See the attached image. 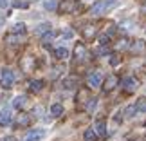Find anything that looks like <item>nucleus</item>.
I'll return each instance as SVG.
<instances>
[{
	"label": "nucleus",
	"instance_id": "1",
	"mask_svg": "<svg viewBox=\"0 0 146 141\" xmlns=\"http://www.w3.org/2000/svg\"><path fill=\"white\" fill-rule=\"evenodd\" d=\"M115 5H117V0H98V2L92 4L90 15H94V16H101V15H105L106 11H110L112 7H115Z\"/></svg>",
	"mask_w": 146,
	"mask_h": 141
},
{
	"label": "nucleus",
	"instance_id": "2",
	"mask_svg": "<svg viewBox=\"0 0 146 141\" xmlns=\"http://www.w3.org/2000/svg\"><path fill=\"white\" fill-rule=\"evenodd\" d=\"M15 85V74L11 69H2L0 72V87L2 89H11Z\"/></svg>",
	"mask_w": 146,
	"mask_h": 141
},
{
	"label": "nucleus",
	"instance_id": "3",
	"mask_svg": "<svg viewBox=\"0 0 146 141\" xmlns=\"http://www.w3.org/2000/svg\"><path fill=\"white\" fill-rule=\"evenodd\" d=\"M78 9V0H61L58 4V11L61 15H67V13H74Z\"/></svg>",
	"mask_w": 146,
	"mask_h": 141
},
{
	"label": "nucleus",
	"instance_id": "4",
	"mask_svg": "<svg viewBox=\"0 0 146 141\" xmlns=\"http://www.w3.org/2000/svg\"><path fill=\"white\" fill-rule=\"evenodd\" d=\"M103 74H101V72H90V74H88V80H87V83H88V87L90 89H99L101 85H103Z\"/></svg>",
	"mask_w": 146,
	"mask_h": 141
},
{
	"label": "nucleus",
	"instance_id": "5",
	"mask_svg": "<svg viewBox=\"0 0 146 141\" xmlns=\"http://www.w3.org/2000/svg\"><path fill=\"white\" fill-rule=\"evenodd\" d=\"M121 85H123V89H125L126 92H133V91L139 87V82H137L133 76H126V78H123Z\"/></svg>",
	"mask_w": 146,
	"mask_h": 141
},
{
	"label": "nucleus",
	"instance_id": "6",
	"mask_svg": "<svg viewBox=\"0 0 146 141\" xmlns=\"http://www.w3.org/2000/svg\"><path fill=\"white\" fill-rule=\"evenodd\" d=\"M87 56H88L87 47L83 45L81 42H80V43H76V47H74V60L81 63V61H85V60H87Z\"/></svg>",
	"mask_w": 146,
	"mask_h": 141
},
{
	"label": "nucleus",
	"instance_id": "7",
	"mask_svg": "<svg viewBox=\"0 0 146 141\" xmlns=\"http://www.w3.org/2000/svg\"><path fill=\"white\" fill-rule=\"evenodd\" d=\"M45 136V130L43 128H33L25 134V141H42Z\"/></svg>",
	"mask_w": 146,
	"mask_h": 141
},
{
	"label": "nucleus",
	"instance_id": "8",
	"mask_svg": "<svg viewBox=\"0 0 146 141\" xmlns=\"http://www.w3.org/2000/svg\"><path fill=\"white\" fill-rule=\"evenodd\" d=\"M146 49V42L144 40H133L130 43V53L132 54H143Z\"/></svg>",
	"mask_w": 146,
	"mask_h": 141
},
{
	"label": "nucleus",
	"instance_id": "9",
	"mask_svg": "<svg viewBox=\"0 0 146 141\" xmlns=\"http://www.w3.org/2000/svg\"><path fill=\"white\" fill-rule=\"evenodd\" d=\"M16 127H20V128H25V127H29L31 125V116L29 114H24V112H20L18 116H16Z\"/></svg>",
	"mask_w": 146,
	"mask_h": 141
},
{
	"label": "nucleus",
	"instance_id": "10",
	"mask_svg": "<svg viewBox=\"0 0 146 141\" xmlns=\"http://www.w3.org/2000/svg\"><path fill=\"white\" fill-rule=\"evenodd\" d=\"M117 83H119V80H117V76H114V74H110L106 80L103 82V89H105V92H110L112 89H114Z\"/></svg>",
	"mask_w": 146,
	"mask_h": 141
},
{
	"label": "nucleus",
	"instance_id": "11",
	"mask_svg": "<svg viewBox=\"0 0 146 141\" xmlns=\"http://www.w3.org/2000/svg\"><path fill=\"white\" fill-rule=\"evenodd\" d=\"M98 35V27L92 25V24H87L85 27H83V36L87 38V40H90V38H94Z\"/></svg>",
	"mask_w": 146,
	"mask_h": 141
},
{
	"label": "nucleus",
	"instance_id": "12",
	"mask_svg": "<svg viewBox=\"0 0 146 141\" xmlns=\"http://www.w3.org/2000/svg\"><path fill=\"white\" fill-rule=\"evenodd\" d=\"M94 130H96V134L98 136H106V123L103 121V120H98L96 123H94Z\"/></svg>",
	"mask_w": 146,
	"mask_h": 141
},
{
	"label": "nucleus",
	"instance_id": "13",
	"mask_svg": "<svg viewBox=\"0 0 146 141\" xmlns=\"http://www.w3.org/2000/svg\"><path fill=\"white\" fill-rule=\"evenodd\" d=\"M42 89H43V82L42 80H31L29 82V92H40L42 91Z\"/></svg>",
	"mask_w": 146,
	"mask_h": 141
},
{
	"label": "nucleus",
	"instance_id": "14",
	"mask_svg": "<svg viewBox=\"0 0 146 141\" xmlns=\"http://www.w3.org/2000/svg\"><path fill=\"white\" fill-rule=\"evenodd\" d=\"M49 31H50V24H49V22H42V24H40V25H38L36 29H35V33H36L38 36H43V35H47Z\"/></svg>",
	"mask_w": 146,
	"mask_h": 141
},
{
	"label": "nucleus",
	"instance_id": "15",
	"mask_svg": "<svg viewBox=\"0 0 146 141\" xmlns=\"http://www.w3.org/2000/svg\"><path fill=\"white\" fill-rule=\"evenodd\" d=\"M9 123H11V110L4 109L0 112V125H9Z\"/></svg>",
	"mask_w": 146,
	"mask_h": 141
},
{
	"label": "nucleus",
	"instance_id": "16",
	"mask_svg": "<svg viewBox=\"0 0 146 141\" xmlns=\"http://www.w3.org/2000/svg\"><path fill=\"white\" fill-rule=\"evenodd\" d=\"M54 56L58 60H67V58H69V49H67V47H58L54 51Z\"/></svg>",
	"mask_w": 146,
	"mask_h": 141
},
{
	"label": "nucleus",
	"instance_id": "17",
	"mask_svg": "<svg viewBox=\"0 0 146 141\" xmlns=\"http://www.w3.org/2000/svg\"><path fill=\"white\" fill-rule=\"evenodd\" d=\"M78 85V78L76 76H69L63 80V89H74Z\"/></svg>",
	"mask_w": 146,
	"mask_h": 141
},
{
	"label": "nucleus",
	"instance_id": "18",
	"mask_svg": "<svg viewBox=\"0 0 146 141\" xmlns=\"http://www.w3.org/2000/svg\"><path fill=\"white\" fill-rule=\"evenodd\" d=\"M50 114H52V118H60L61 114H63V105L54 103L52 107H50Z\"/></svg>",
	"mask_w": 146,
	"mask_h": 141
},
{
	"label": "nucleus",
	"instance_id": "19",
	"mask_svg": "<svg viewBox=\"0 0 146 141\" xmlns=\"http://www.w3.org/2000/svg\"><path fill=\"white\" fill-rule=\"evenodd\" d=\"M20 65L24 67V71H31L33 67H35V60H33L31 56H27V58H24V60L20 61Z\"/></svg>",
	"mask_w": 146,
	"mask_h": 141
},
{
	"label": "nucleus",
	"instance_id": "20",
	"mask_svg": "<svg viewBox=\"0 0 146 141\" xmlns=\"http://www.w3.org/2000/svg\"><path fill=\"white\" fill-rule=\"evenodd\" d=\"M25 103H27V98H25L24 94H22V96H16V98L13 100V107H15V109H22Z\"/></svg>",
	"mask_w": 146,
	"mask_h": 141
},
{
	"label": "nucleus",
	"instance_id": "21",
	"mask_svg": "<svg viewBox=\"0 0 146 141\" xmlns=\"http://www.w3.org/2000/svg\"><path fill=\"white\" fill-rule=\"evenodd\" d=\"M137 112H139V110H137V105H135V103H133V105H128L126 109H125V118H133Z\"/></svg>",
	"mask_w": 146,
	"mask_h": 141
},
{
	"label": "nucleus",
	"instance_id": "22",
	"mask_svg": "<svg viewBox=\"0 0 146 141\" xmlns=\"http://www.w3.org/2000/svg\"><path fill=\"white\" fill-rule=\"evenodd\" d=\"M43 9L56 11V9H58V2H56V0H43Z\"/></svg>",
	"mask_w": 146,
	"mask_h": 141
},
{
	"label": "nucleus",
	"instance_id": "23",
	"mask_svg": "<svg viewBox=\"0 0 146 141\" xmlns=\"http://www.w3.org/2000/svg\"><path fill=\"white\" fill-rule=\"evenodd\" d=\"M25 24H24V22H18V24H15L13 25V33H15V35H25Z\"/></svg>",
	"mask_w": 146,
	"mask_h": 141
},
{
	"label": "nucleus",
	"instance_id": "24",
	"mask_svg": "<svg viewBox=\"0 0 146 141\" xmlns=\"http://www.w3.org/2000/svg\"><path fill=\"white\" fill-rule=\"evenodd\" d=\"M83 138H85V141H96L98 134H96V130H94V128H87L85 134H83Z\"/></svg>",
	"mask_w": 146,
	"mask_h": 141
},
{
	"label": "nucleus",
	"instance_id": "25",
	"mask_svg": "<svg viewBox=\"0 0 146 141\" xmlns=\"http://www.w3.org/2000/svg\"><path fill=\"white\" fill-rule=\"evenodd\" d=\"M22 36H24V35H22ZM22 36H20V35H15V33H13V35L7 36V42L11 43V45H18V43H22Z\"/></svg>",
	"mask_w": 146,
	"mask_h": 141
},
{
	"label": "nucleus",
	"instance_id": "26",
	"mask_svg": "<svg viewBox=\"0 0 146 141\" xmlns=\"http://www.w3.org/2000/svg\"><path fill=\"white\" fill-rule=\"evenodd\" d=\"M52 38H54V33H52V31H49L47 35H43V36H42V43H43V45L47 47V45H50V42H52Z\"/></svg>",
	"mask_w": 146,
	"mask_h": 141
},
{
	"label": "nucleus",
	"instance_id": "27",
	"mask_svg": "<svg viewBox=\"0 0 146 141\" xmlns=\"http://www.w3.org/2000/svg\"><path fill=\"white\" fill-rule=\"evenodd\" d=\"M135 105H137V110H139V112L146 114V100H143V98H141V100H137V103H135Z\"/></svg>",
	"mask_w": 146,
	"mask_h": 141
},
{
	"label": "nucleus",
	"instance_id": "28",
	"mask_svg": "<svg viewBox=\"0 0 146 141\" xmlns=\"http://www.w3.org/2000/svg\"><path fill=\"white\" fill-rule=\"evenodd\" d=\"M15 7L27 9V7H29V0H15Z\"/></svg>",
	"mask_w": 146,
	"mask_h": 141
},
{
	"label": "nucleus",
	"instance_id": "29",
	"mask_svg": "<svg viewBox=\"0 0 146 141\" xmlns=\"http://www.w3.org/2000/svg\"><path fill=\"white\" fill-rule=\"evenodd\" d=\"M115 49L117 51H123V49H130V45H128V42L125 40V38H123V40H119L115 43Z\"/></svg>",
	"mask_w": 146,
	"mask_h": 141
},
{
	"label": "nucleus",
	"instance_id": "30",
	"mask_svg": "<svg viewBox=\"0 0 146 141\" xmlns=\"http://www.w3.org/2000/svg\"><path fill=\"white\" fill-rule=\"evenodd\" d=\"M96 103H98L96 98H92L90 101H88V103H87V112H92L94 109H96Z\"/></svg>",
	"mask_w": 146,
	"mask_h": 141
},
{
	"label": "nucleus",
	"instance_id": "31",
	"mask_svg": "<svg viewBox=\"0 0 146 141\" xmlns=\"http://www.w3.org/2000/svg\"><path fill=\"white\" fill-rule=\"evenodd\" d=\"M33 114H35L36 118H42V114H43V107H42V105H36L35 109H33Z\"/></svg>",
	"mask_w": 146,
	"mask_h": 141
},
{
	"label": "nucleus",
	"instance_id": "32",
	"mask_svg": "<svg viewBox=\"0 0 146 141\" xmlns=\"http://www.w3.org/2000/svg\"><path fill=\"white\" fill-rule=\"evenodd\" d=\"M108 40H110L108 35H101L99 36V45H108Z\"/></svg>",
	"mask_w": 146,
	"mask_h": 141
},
{
	"label": "nucleus",
	"instance_id": "33",
	"mask_svg": "<svg viewBox=\"0 0 146 141\" xmlns=\"http://www.w3.org/2000/svg\"><path fill=\"white\" fill-rule=\"evenodd\" d=\"M72 36H74V31H72V29H65L63 31V38H65V40H69V38H72Z\"/></svg>",
	"mask_w": 146,
	"mask_h": 141
},
{
	"label": "nucleus",
	"instance_id": "34",
	"mask_svg": "<svg viewBox=\"0 0 146 141\" xmlns=\"http://www.w3.org/2000/svg\"><path fill=\"white\" fill-rule=\"evenodd\" d=\"M98 54H108V45H101L98 49Z\"/></svg>",
	"mask_w": 146,
	"mask_h": 141
},
{
	"label": "nucleus",
	"instance_id": "35",
	"mask_svg": "<svg viewBox=\"0 0 146 141\" xmlns=\"http://www.w3.org/2000/svg\"><path fill=\"white\" fill-rule=\"evenodd\" d=\"M123 29H125V31H130L132 29V25H133V22H123Z\"/></svg>",
	"mask_w": 146,
	"mask_h": 141
},
{
	"label": "nucleus",
	"instance_id": "36",
	"mask_svg": "<svg viewBox=\"0 0 146 141\" xmlns=\"http://www.w3.org/2000/svg\"><path fill=\"white\" fill-rule=\"evenodd\" d=\"M110 65H119V58H117V56H112V58H110Z\"/></svg>",
	"mask_w": 146,
	"mask_h": 141
},
{
	"label": "nucleus",
	"instance_id": "37",
	"mask_svg": "<svg viewBox=\"0 0 146 141\" xmlns=\"http://www.w3.org/2000/svg\"><path fill=\"white\" fill-rule=\"evenodd\" d=\"M9 2H11V0H0V7H2V9H5V7L9 5Z\"/></svg>",
	"mask_w": 146,
	"mask_h": 141
},
{
	"label": "nucleus",
	"instance_id": "38",
	"mask_svg": "<svg viewBox=\"0 0 146 141\" xmlns=\"http://www.w3.org/2000/svg\"><path fill=\"white\" fill-rule=\"evenodd\" d=\"M0 141H16V138H15V136H4Z\"/></svg>",
	"mask_w": 146,
	"mask_h": 141
},
{
	"label": "nucleus",
	"instance_id": "39",
	"mask_svg": "<svg viewBox=\"0 0 146 141\" xmlns=\"http://www.w3.org/2000/svg\"><path fill=\"white\" fill-rule=\"evenodd\" d=\"M143 13H146V2L143 4Z\"/></svg>",
	"mask_w": 146,
	"mask_h": 141
},
{
	"label": "nucleus",
	"instance_id": "40",
	"mask_svg": "<svg viewBox=\"0 0 146 141\" xmlns=\"http://www.w3.org/2000/svg\"><path fill=\"white\" fill-rule=\"evenodd\" d=\"M2 24H4V20H2V18H0V25H2Z\"/></svg>",
	"mask_w": 146,
	"mask_h": 141
}]
</instances>
